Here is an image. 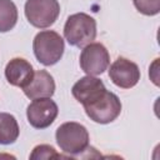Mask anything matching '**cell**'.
<instances>
[{
    "label": "cell",
    "mask_w": 160,
    "mask_h": 160,
    "mask_svg": "<svg viewBox=\"0 0 160 160\" xmlns=\"http://www.w3.org/2000/svg\"><path fill=\"white\" fill-rule=\"evenodd\" d=\"M56 142L69 156H78L89 146V132L84 125L75 121L61 124L56 129Z\"/></svg>",
    "instance_id": "cell-2"
},
{
    "label": "cell",
    "mask_w": 160,
    "mask_h": 160,
    "mask_svg": "<svg viewBox=\"0 0 160 160\" xmlns=\"http://www.w3.org/2000/svg\"><path fill=\"white\" fill-rule=\"evenodd\" d=\"M22 90L24 94L31 100L40 98H51L55 92V81L46 70H38L36 72H34L31 81Z\"/></svg>",
    "instance_id": "cell-10"
},
{
    "label": "cell",
    "mask_w": 160,
    "mask_h": 160,
    "mask_svg": "<svg viewBox=\"0 0 160 160\" xmlns=\"http://www.w3.org/2000/svg\"><path fill=\"white\" fill-rule=\"evenodd\" d=\"M136 10L144 15L154 16L160 12V0H132Z\"/></svg>",
    "instance_id": "cell-14"
},
{
    "label": "cell",
    "mask_w": 160,
    "mask_h": 160,
    "mask_svg": "<svg viewBox=\"0 0 160 160\" xmlns=\"http://www.w3.org/2000/svg\"><path fill=\"white\" fill-rule=\"evenodd\" d=\"M59 108L50 98L34 99L26 109V116L29 124L35 129H46L56 119Z\"/></svg>",
    "instance_id": "cell-7"
},
{
    "label": "cell",
    "mask_w": 160,
    "mask_h": 160,
    "mask_svg": "<svg viewBox=\"0 0 160 160\" xmlns=\"http://www.w3.org/2000/svg\"><path fill=\"white\" fill-rule=\"evenodd\" d=\"M20 134L18 121L9 112H0V145L14 144Z\"/></svg>",
    "instance_id": "cell-12"
},
{
    "label": "cell",
    "mask_w": 160,
    "mask_h": 160,
    "mask_svg": "<svg viewBox=\"0 0 160 160\" xmlns=\"http://www.w3.org/2000/svg\"><path fill=\"white\" fill-rule=\"evenodd\" d=\"M80 68L88 75H101L110 65V55L101 42H90L80 54Z\"/></svg>",
    "instance_id": "cell-6"
},
{
    "label": "cell",
    "mask_w": 160,
    "mask_h": 160,
    "mask_svg": "<svg viewBox=\"0 0 160 160\" xmlns=\"http://www.w3.org/2000/svg\"><path fill=\"white\" fill-rule=\"evenodd\" d=\"M90 120L98 124L112 122L121 112V101L111 91H102L91 101L82 105Z\"/></svg>",
    "instance_id": "cell-4"
},
{
    "label": "cell",
    "mask_w": 160,
    "mask_h": 160,
    "mask_svg": "<svg viewBox=\"0 0 160 160\" xmlns=\"http://www.w3.org/2000/svg\"><path fill=\"white\" fill-rule=\"evenodd\" d=\"M18 22V8L11 0H0V32L10 31Z\"/></svg>",
    "instance_id": "cell-13"
},
{
    "label": "cell",
    "mask_w": 160,
    "mask_h": 160,
    "mask_svg": "<svg viewBox=\"0 0 160 160\" xmlns=\"http://www.w3.org/2000/svg\"><path fill=\"white\" fill-rule=\"evenodd\" d=\"M139 66L126 58H118L109 69L110 80L121 89L134 88L140 80Z\"/></svg>",
    "instance_id": "cell-8"
},
{
    "label": "cell",
    "mask_w": 160,
    "mask_h": 160,
    "mask_svg": "<svg viewBox=\"0 0 160 160\" xmlns=\"http://www.w3.org/2000/svg\"><path fill=\"white\" fill-rule=\"evenodd\" d=\"M50 158H61V155L58 154L52 146L46 144L35 146L32 152L30 154V159H50Z\"/></svg>",
    "instance_id": "cell-15"
},
{
    "label": "cell",
    "mask_w": 160,
    "mask_h": 160,
    "mask_svg": "<svg viewBox=\"0 0 160 160\" xmlns=\"http://www.w3.org/2000/svg\"><path fill=\"white\" fill-rule=\"evenodd\" d=\"M32 50L38 61L45 66L55 65L64 54V39L54 30H42L32 41Z\"/></svg>",
    "instance_id": "cell-3"
},
{
    "label": "cell",
    "mask_w": 160,
    "mask_h": 160,
    "mask_svg": "<svg viewBox=\"0 0 160 160\" xmlns=\"http://www.w3.org/2000/svg\"><path fill=\"white\" fill-rule=\"evenodd\" d=\"M105 90L106 88L100 79L92 75H86L72 85L71 94L79 102L84 105L91 101L92 99H95L98 95H100Z\"/></svg>",
    "instance_id": "cell-11"
},
{
    "label": "cell",
    "mask_w": 160,
    "mask_h": 160,
    "mask_svg": "<svg viewBox=\"0 0 160 160\" xmlns=\"http://www.w3.org/2000/svg\"><path fill=\"white\" fill-rule=\"evenodd\" d=\"M32 76H34L32 65L22 58L11 59L5 66V78L8 82L12 86L24 89L31 81Z\"/></svg>",
    "instance_id": "cell-9"
},
{
    "label": "cell",
    "mask_w": 160,
    "mask_h": 160,
    "mask_svg": "<svg viewBox=\"0 0 160 160\" xmlns=\"http://www.w3.org/2000/svg\"><path fill=\"white\" fill-rule=\"evenodd\" d=\"M64 38L71 46H86L96 38V20L85 12L70 15L64 25Z\"/></svg>",
    "instance_id": "cell-1"
},
{
    "label": "cell",
    "mask_w": 160,
    "mask_h": 160,
    "mask_svg": "<svg viewBox=\"0 0 160 160\" xmlns=\"http://www.w3.org/2000/svg\"><path fill=\"white\" fill-rule=\"evenodd\" d=\"M60 15L58 0H26L25 16L28 21L39 29L51 26Z\"/></svg>",
    "instance_id": "cell-5"
}]
</instances>
